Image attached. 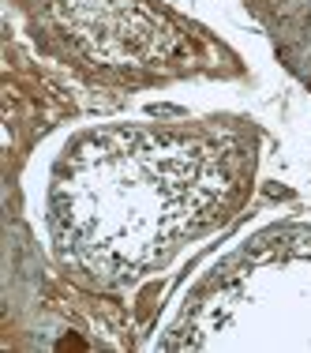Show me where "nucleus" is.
<instances>
[{"label":"nucleus","instance_id":"f257e3e1","mask_svg":"<svg viewBox=\"0 0 311 353\" xmlns=\"http://www.w3.org/2000/svg\"><path fill=\"white\" fill-rule=\"evenodd\" d=\"M34 38L61 61L109 83L217 72V41L142 0H19Z\"/></svg>","mask_w":311,"mask_h":353}]
</instances>
